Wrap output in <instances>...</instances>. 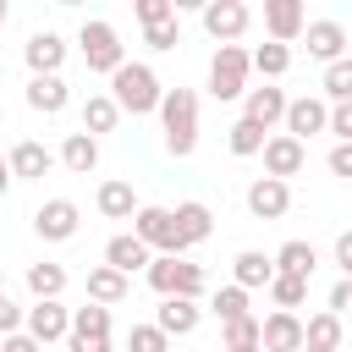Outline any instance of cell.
Masks as SVG:
<instances>
[{
  "mask_svg": "<svg viewBox=\"0 0 352 352\" xmlns=\"http://www.w3.org/2000/svg\"><path fill=\"white\" fill-rule=\"evenodd\" d=\"M160 94H165V82H160L154 66H143V60H121V66L110 72V104H116L121 116H154V110H160Z\"/></svg>",
  "mask_w": 352,
  "mask_h": 352,
  "instance_id": "6da1fadb",
  "label": "cell"
},
{
  "mask_svg": "<svg viewBox=\"0 0 352 352\" xmlns=\"http://www.w3.org/2000/svg\"><path fill=\"white\" fill-rule=\"evenodd\" d=\"M154 116H160V132H165L170 160H187L198 148V94L192 88H165Z\"/></svg>",
  "mask_w": 352,
  "mask_h": 352,
  "instance_id": "7a4b0ae2",
  "label": "cell"
},
{
  "mask_svg": "<svg viewBox=\"0 0 352 352\" xmlns=\"http://www.w3.org/2000/svg\"><path fill=\"white\" fill-rule=\"evenodd\" d=\"M148 286L160 292V297H187V302H198L204 292H209V275H204V264H192V258H148Z\"/></svg>",
  "mask_w": 352,
  "mask_h": 352,
  "instance_id": "3957f363",
  "label": "cell"
},
{
  "mask_svg": "<svg viewBox=\"0 0 352 352\" xmlns=\"http://www.w3.org/2000/svg\"><path fill=\"white\" fill-rule=\"evenodd\" d=\"M132 236H138L154 258H187V242L176 236V220H170V209H160V204H138Z\"/></svg>",
  "mask_w": 352,
  "mask_h": 352,
  "instance_id": "277c9868",
  "label": "cell"
},
{
  "mask_svg": "<svg viewBox=\"0 0 352 352\" xmlns=\"http://www.w3.org/2000/svg\"><path fill=\"white\" fill-rule=\"evenodd\" d=\"M77 50H82V60H88V72H116L121 60H126V44H121V33L104 22V16H88L82 28H77Z\"/></svg>",
  "mask_w": 352,
  "mask_h": 352,
  "instance_id": "5b68a950",
  "label": "cell"
},
{
  "mask_svg": "<svg viewBox=\"0 0 352 352\" xmlns=\"http://www.w3.org/2000/svg\"><path fill=\"white\" fill-rule=\"evenodd\" d=\"M209 94H214L220 104L248 94V50H242V44H220V50H214V60H209Z\"/></svg>",
  "mask_w": 352,
  "mask_h": 352,
  "instance_id": "8992f818",
  "label": "cell"
},
{
  "mask_svg": "<svg viewBox=\"0 0 352 352\" xmlns=\"http://www.w3.org/2000/svg\"><path fill=\"white\" fill-rule=\"evenodd\" d=\"M77 226H82V214H77L72 198H44V204L33 209V231H38L44 242H72Z\"/></svg>",
  "mask_w": 352,
  "mask_h": 352,
  "instance_id": "52a82bcc",
  "label": "cell"
},
{
  "mask_svg": "<svg viewBox=\"0 0 352 352\" xmlns=\"http://www.w3.org/2000/svg\"><path fill=\"white\" fill-rule=\"evenodd\" d=\"M66 330H72V308H60V302H33V308H22V336H28V341L50 346V341H66Z\"/></svg>",
  "mask_w": 352,
  "mask_h": 352,
  "instance_id": "ba28073f",
  "label": "cell"
},
{
  "mask_svg": "<svg viewBox=\"0 0 352 352\" xmlns=\"http://www.w3.org/2000/svg\"><path fill=\"white\" fill-rule=\"evenodd\" d=\"M248 22H253V11H248L242 0H209V6H204V33L220 38V44H236V38L248 33Z\"/></svg>",
  "mask_w": 352,
  "mask_h": 352,
  "instance_id": "9c48e42d",
  "label": "cell"
},
{
  "mask_svg": "<svg viewBox=\"0 0 352 352\" xmlns=\"http://www.w3.org/2000/svg\"><path fill=\"white\" fill-rule=\"evenodd\" d=\"M6 170H11V182H44L55 170V148H44L38 138H22V143H11Z\"/></svg>",
  "mask_w": 352,
  "mask_h": 352,
  "instance_id": "30bf717a",
  "label": "cell"
},
{
  "mask_svg": "<svg viewBox=\"0 0 352 352\" xmlns=\"http://www.w3.org/2000/svg\"><path fill=\"white\" fill-rule=\"evenodd\" d=\"M302 28H308L302 0H264V33H270V44L292 50V38H302Z\"/></svg>",
  "mask_w": 352,
  "mask_h": 352,
  "instance_id": "8fae6325",
  "label": "cell"
},
{
  "mask_svg": "<svg viewBox=\"0 0 352 352\" xmlns=\"http://www.w3.org/2000/svg\"><path fill=\"white\" fill-rule=\"evenodd\" d=\"M22 60H28L33 77H60V66H66V38L50 33V28H38V33L22 44Z\"/></svg>",
  "mask_w": 352,
  "mask_h": 352,
  "instance_id": "7c38bea8",
  "label": "cell"
},
{
  "mask_svg": "<svg viewBox=\"0 0 352 352\" xmlns=\"http://www.w3.org/2000/svg\"><path fill=\"white\" fill-rule=\"evenodd\" d=\"M324 116H330V104L324 99H314V94H302V99H286V138H297L302 148H308V138L314 132H324Z\"/></svg>",
  "mask_w": 352,
  "mask_h": 352,
  "instance_id": "4fadbf2b",
  "label": "cell"
},
{
  "mask_svg": "<svg viewBox=\"0 0 352 352\" xmlns=\"http://www.w3.org/2000/svg\"><path fill=\"white\" fill-rule=\"evenodd\" d=\"M264 176H275V182H286V176H297L302 165H308V148L297 143V138H286V132H275V138H264Z\"/></svg>",
  "mask_w": 352,
  "mask_h": 352,
  "instance_id": "5bb4252c",
  "label": "cell"
},
{
  "mask_svg": "<svg viewBox=\"0 0 352 352\" xmlns=\"http://www.w3.org/2000/svg\"><path fill=\"white\" fill-rule=\"evenodd\" d=\"M286 209H292V187L286 182H275V176L248 182V214L253 220H280Z\"/></svg>",
  "mask_w": 352,
  "mask_h": 352,
  "instance_id": "9a60e30c",
  "label": "cell"
},
{
  "mask_svg": "<svg viewBox=\"0 0 352 352\" xmlns=\"http://www.w3.org/2000/svg\"><path fill=\"white\" fill-rule=\"evenodd\" d=\"M258 352H302V319L297 314H270L258 319Z\"/></svg>",
  "mask_w": 352,
  "mask_h": 352,
  "instance_id": "2e32d148",
  "label": "cell"
},
{
  "mask_svg": "<svg viewBox=\"0 0 352 352\" xmlns=\"http://www.w3.org/2000/svg\"><path fill=\"white\" fill-rule=\"evenodd\" d=\"M198 319H204V308L187 302V297H160V308H154V330H160L165 341H170V336H192Z\"/></svg>",
  "mask_w": 352,
  "mask_h": 352,
  "instance_id": "e0dca14e",
  "label": "cell"
},
{
  "mask_svg": "<svg viewBox=\"0 0 352 352\" xmlns=\"http://www.w3.org/2000/svg\"><path fill=\"white\" fill-rule=\"evenodd\" d=\"M280 116H286V94H280L275 82L248 88V94H242V121H253V126H264V132H270Z\"/></svg>",
  "mask_w": 352,
  "mask_h": 352,
  "instance_id": "ac0fdd59",
  "label": "cell"
},
{
  "mask_svg": "<svg viewBox=\"0 0 352 352\" xmlns=\"http://www.w3.org/2000/svg\"><path fill=\"white\" fill-rule=\"evenodd\" d=\"M170 220H176V236H182L187 248L209 242V231H214V209H209V204H198V198H182V204L170 209Z\"/></svg>",
  "mask_w": 352,
  "mask_h": 352,
  "instance_id": "d6986e66",
  "label": "cell"
},
{
  "mask_svg": "<svg viewBox=\"0 0 352 352\" xmlns=\"http://www.w3.org/2000/svg\"><path fill=\"white\" fill-rule=\"evenodd\" d=\"M302 33H308V55H314V60H324V66L346 60V28H341V22L324 16V22H308Z\"/></svg>",
  "mask_w": 352,
  "mask_h": 352,
  "instance_id": "ffe728a7",
  "label": "cell"
},
{
  "mask_svg": "<svg viewBox=\"0 0 352 352\" xmlns=\"http://www.w3.org/2000/svg\"><path fill=\"white\" fill-rule=\"evenodd\" d=\"M148 258H154V253H148L132 231H121V236H110V242H104V264H110L116 275H126V280H132L138 270H148Z\"/></svg>",
  "mask_w": 352,
  "mask_h": 352,
  "instance_id": "44dd1931",
  "label": "cell"
},
{
  "mask_svg": "<svg viewBox=\"0 0 352 352\" xmlns=\"http://www.w3.org/2000/svg\"><path fill=\"white\" fill-rule=\"evenodd\" d=\"M270 264H275V275H297V280H308V275L319 270V248L302 242V236H292V242H280V248L270 253Z\"/></svg>",
  "mask_w": 352,
  "mask_h": 352,
  "instance_id": "7402d4cb",
  "label": "cell"
},
{
  "mask_svg": "<svg viewBox=\"0 0 352 352\" xmlns=\"http://www.w3.org/2000/svg\"><path fill=\"white\" fill-rule=\"evenodd\" d=\"M270 275H275V264H270V253H258V248H242V253L231 258V286H242V292L270 286Z\"/></svg>",
  "mask_w": 352,
  "mask_h": 352,
  "instance_id": "603a6c76",
  "label": "cell"
},
{
  "mask_svg": "<svg viewBox=\"0 0 352 352\" xmlns=\"http://www.w3.org/2000/svg\"><path fill=\"white\" fill-rule=\"evenodd\" d=\"M126 292H132V280H126V275H116L110 264H94V270H88V302L116 308V302H126Z\"/></svg>",
  "mask_w": 352,
  "mask_h": 352,
  "instance_id": "cb8c5ba5",
  "label": "cell"
},
{
  "mask_svg": "<svg viewBox=\"0 0 352 352\" xmlns=\"http://www.w3.org/2000/svg\"><path fill=\"white\" fill-rule=\"evenodd\" d=\"M94 204H99L104 220H132V214H138V192H132V182H99Z\"/></svg>",
  "mask_w": 352,
  "mask_h": 352,
  "instance_id": "d4e9b609",
  "label": "cell"
},
{
  "mask_svg": "<svg viewBox=\"0 0 352 352\" xmlns=\"http://www.w3.org/2000/svg\"><path fill=\"white\" fill-rule=\"evenodd\" d=\"M341 341H346V330L336 314H314L302 324V352H341Z\"/></svg>",
  "mask_w": 352,
  "mask_h": 352,
  "instance_id": "484cf974",
  "label": "cell"
},
{
  "mask_svg": "<svg viewBox=\"0 0 352 352\" xmlns=\"http://www.w3.org/2000/svg\"><path fill=\"white\" fill-rule=\"evenodd\" d=\"M66 82L60 77H28V110H38V116H60L66 110Z\"/></svg>",
  "mask_w": 352,
  "mask_h": 352,
  "instance_id": "4316f807",
  "label": "cell"
},
{
  "mask_svg": "<svg viewBox=\"0 0 352 352\" xmlns=\"http://www.w3.org/2000/svg\"><path fill=\"white\" fill-rule=\"evenodd\" d=\"M116 126H121V110L110 104V94H88V99H82V132L99 143V138L116 132Z\"/></svg>",
  "mask_w": 352,
  "mask_h": 352,
  "instance_id": "83f0119b",
  "label": "cell"
},
{
  "mask_svg": "<svg viewBox=\"0 0 352 352\" xmlns=\"http://www.w3.org/2000/svg\"><path fill=\"white\" fill-rule=\"evenodd\" d=\"M60 165H66L72 176H94V170H99V143H94L88 132H72V138L60 143Z\"/></svg>",
  "mask_w": 352,
  "mask_h": 352,
  "instance_id": "f1b7e54d",
  "label": "cell"
},
{
  "mask_svg": "<svg viewBox=\"0 0 352 352\" xmlns=\"http://www.w3.org/2000/svg\"><path fill=\"white\" fill-rule=\"evenodd\" d=\"M28 292H33L38 302H60V292H66V270H60V264H50V258L28 264Z\"/></svg>",
  "mask_w": 352,
  "mask_h": 352,
  "instance_id": "f546056e",
  "label": "cell"
},
{
  "mask_svg": "<svg viewBox=\"0 0 352 352\" xmlns=\"http://www.w3.org/2000/svg\"><path fill=\"white\" fill-rule=\"evenodd\" d=\"M248 72H258L264 82H275V77L292 72V50L286 44H258V50H248Z\"/></svg>",
  "mask_w": 352,
  "mask_h": 352,
  "instance_id": "4dcf8cb0",
  "label": "cell"
},
{
  "mask_svg": "<svg viewBox=\"0 0 352 352\" xmlns=\"http://www.w3.org/2000/svg\"><path fill=\"white\" fill-rule=\"evenodd\" d=\"M270 302L280 308V314H297L302 302H308V280H297V275H270Z\"/></svg>",
  "mask_w": 352,
  "mask_h": 352,
  "instance_id": "1f68e13d",
  "label": "cell"
},
{
  "mask_svg": "<svg viewBox=\"0 0 352 352\" xmlns=\"http://www.w3.org/2000/svg\"><path fill=\"white\" fill-rule=\"evenodd\" d=\"M220 346H226V352H253V346H258V319L242 314V319L220 324Z\"/></svg>",
  "mask_w": 352,
  "mask_h": 352,
  "instance_id": "d6a6232c",
  "label": "cell"
},
{
  "mask_svg": "<svg viewBox=\"0 0 352 352\" xmlns=\"http://www.w3.org/2000/svg\"><path fill=\"white\" fill-rule=\"evenodd\" d=\"M66 336H110V308H99V302L72 308V330Z\"/></svg>",
  "mask_w": 352,
  "mask_h": 352,
  "instance_id": "836d02e7",
  "label": "cell"
},
{
  "mask_svg": "<svg viewBox=\"0 0 352 352\" xmlns=\"http://www.w3.org/2000/svg\"><path fill=\"white\" fill-rule=\"evenodd\" d=\"M324 99L330 104H352V60H336V66H324Z\"/></svg>",
  "mask_w": 352,
  "mask_h": 352,
  "instance_id": "e575fe53",
  "label": "cell"
},
{
  "mask_svg": "<svg viewBox=\"0 0 352 352\" xmlns=\"http://www.w3.org/2000/svg\"><path fill=\"white\" fill-rule=\"evenodd\" d=\"M226 143H231V154H242V160H248V154H258V148H264V126H253V121H242V116H236V121L226 126Z\"/></svg>",
  "mask_w": 352,
  "mask_h": 352,
  "instance_id": "d590c367",
  "label": "cell"
},
{
  "mask_svg": "<svg viewBox=\"0 0 352 352\" xmlns=\"http://www.w3.org/2000/svg\"><path fill=\"white\" fill-rule=\"evenodd\" d=\"M209 308H214V319H220V324H231V319H242V314H248V292H242V286H220V292L209 297Z\"/></svg>",
  "mask_w": 352,
  "mask_h": 352,
  "instance_id": "8d00e7d4",
  "label": "cell"
},
{
  "mask_svg": "<svg viewBox=\"0 0 352 352\" xmlns=\"http://www.w3.org/2000/svg\"><path fill=\"white\" fill-rule=\"evenodd\" d=\"M126 352H170V341H165L154 324H132V330H126Z\"/></svg>",
  "mask_w": 352,
  "mask_h": 352,
  "instance_id": "74e56055",
  "label": "cell"
},
{
  "mask_svg": "<svg viewBox=\"0 0 352 352\" xmlns=\"http://www.w3.org/2000/svg\"><path fill=\"white\" fill-rule=\"evenodd\" d=\"M143 44H148V50H160V55H165V50H176V44H182L176 16H170V22H160V28H143Z\"/></svg>",
  "mask_w": 352,
  "mask_h": 352,
  "instance_id": "f35d334b",
  "label": "cell"
},
{
  "mask_svg": "<svg viewBox=\"0 0 352 352\" xmlns=\"http://www.w3.org/2000/svg\"><path fill=\"white\" fill-rule=\"evenodd\" d=\"M176 16V0H138V22L143 28H160V22H170Z\"/></svg>",
  "mask_w": 352,
  "mask_h": 352,
  "instance_id": "ab89813d",
  "label": "cell"
},
{
  "mask_svg": "<svg viewBox=\"0 0 352 352\" xmlns=\"http://www.w3.org/2000/svg\"><path fill=\"white\" fill-rule=\"evenodd\" d=\"M324 132H330L336 143H352V104H330V116H324Z\"/></svg>",
  "mask_w": 352,
  "mask_h": 352,
  "instance_id": "60d3db41",
  "label": "cell"
},
{
  "mask_svg": "<svg viewBox=\"0 0 352 352\" xmlns=\"http://www.w3.org/2000/svg\"><path fill=\"white\" fill-rule=\"evenodd\" d=\"M16 330H22V308L0 292V336H16Z\"/></svg>",
  "mask_w": 352,
  "mask_h": 352,
  "instance_id": "b9f144b4",
  "label": "cell"
},
{
  "mask_svg": "<svg viewBox=\"0 0 352 352\" xmlns=\"http://www.w3.org/2000/svg\"><path fill=\"white\" fill-rule=\"evenodd\" d=\"M336 270H341V280H352V231L336 236Z\"/></svg>",
  "mask_w": 352,
  "mask_h": 352,
  "instance_id": "7bdbcfd3",
  "label": "cell"
},
{
  "mask_svg": "<svg viewBox=\"0 0 352 352\" xmlns=\"http://www.w3.org/2000/svg\"><path fill=\"white\" fill-rule=\"evenodd\" d=\"M346 308H352V280H336V286H330V308H324V314H336V319H341Z\"/></svg>",
  "mask_w": 352,
  "mask_h": 352,
  "instance_id": "ee69618b",
  "label": "cell"
},
{
  "mask_svg": "<svg viewBox=\"0 0 352 352\" xmlns=\"http://www.w3.org/2000/svg\"><path fill=\"white\" fill-rule=\"evenodd\" d=\"M66 352H110V336H66Z\"/></svg>",
  "mask_w": 352,
  "mask_h": 352,
  "instance_id": "f6af8a7d",
  "label": "cell"
},
{
  "mask_svg": "<svg viewBox=\"0 0 352 352\" xmlns=\"http://www.w3.org/2000/svg\"><path fill=\"white\" fill-rule=\"evenodd\" d=\"M330 170L336 176H352V143H336L330 148Z\"/></svg>",
  "mask_w": 352,
  "mask_h": 352,
  "instance_id": "bcb514c9",
  "label": "cell"
},
{
  "mask_svg": "<svg viewBox=\"0 0 352 352\" xmlns=\"http://www.w3.org/2000/svg\"><path fill=\"white\" fill-rule=\"evenodd\" d=\"M0 352H44V346H38V341H28V336L16 330V336H0Z\"/></svg>",
  "mask_w": 352,
  "mask_h": 352,
  "instance_id": "7dc6e473",
  "label": "cell"
},
{
  "mask_svg": "<svg viewBox=\"0 0 352 352\" xmlns=\"http://www.w3.org/2000/svg\"><path fill=\"white\" fill-rule=\"evenodd\" d=\"M6 187H11V170H6V154H0V198H6Z\"/></svg>",
  "mask_w": 352,
  "mask_h": 352,
  "instance_id": "c3c4849f",
  "label": "cell"
},
{
  "mask_svg": "<svg viewBox=\"0 0 352 352\" xmlns=\"http://www.w3.org/2000/svg\"><path fill=\"white\" fill-rule=\"evenodd\" d=\"M6 16H11V6H6V0H0V28H6Z\"/></svg>",
  "mask_w": 352,
  "mask_h": 352,
  "instance_id": "681fc988",
  "label": "cell"
},
{
  "mask_svg": "<svg viewBox=\"0 0 352 352\" xmlns=\"http://www.w3.org/2000/svg\"><path fill=\"white\" fill-rule=\"evenodd\" d=\"M0 292H6V275H0Z\"/></svg>",
  "mask_w": 352,
  "mask_h": 352,
  "instance_id": "f907efd6",
  "label": "cell"
},
{
  "mask_svg": "<svg viewBox=\"0 0 352 352\" xmlns=\"http://www.w3.org/2000/svg\"><path fill=\"white\" fill-rule=\"evenodd\" d=\"M253 352H258V346H253Z\"/></svg>",
  "mask_w": 352,
  "mask_h": 352,
  "instance_id": "816d5d0a",
  "label": "cell"
}]
</instances>
